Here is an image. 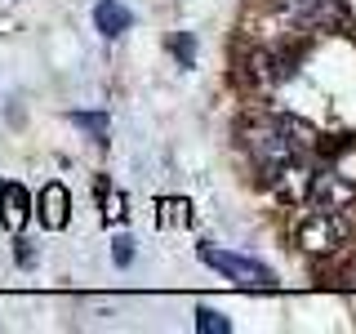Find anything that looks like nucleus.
<instances>
[{"label": "nucleus", "mask_w": 356, "mask_h": 334, "mask_svg": "<svg viewBox=\"0 0 356 334\" xmlns=\"http://www.w3.org/2000/svg\"><path fill=\"white\" fill-rule=\"evenodd\" d=\"M312 143H316L312 125H303V120H294V116H263V120H250V125H245V152L254 156V165L263 170V178H272L289 161H303Z\"/></svg>", "instance_id": "f257e3e1"}, {"label": "nucleus", "mask_w": 356, "mask_h": 334, "mask_svg": "<svg viewBox=\"0 0 356 334\" xmlns=\"http://www.w3.org/2000/svg\"><path fill=\"white\" fill-rule=\"evenodd\" d=\"M200 263L222 272L232 285H245V289H276V272L259 259H245V254H227V250H214V245H200Z\"/></svg>", "instance_id": "f03ea898"}, {"label": "nucleus", "mask_w": 356, "mask_h": 334, "mask_svg": "<svg viewBox=\"0 0 356 334\" xmlns=\"http://www.w3.org/2000/svg\"><path fill=\"white\" fill-rule=\"evenodd\" d=\"M294 241L303 245L307 254H330V250H339V245L348 241V218H343L339 209H321L316 205L303 223H298Z\"/></svg>", "instance_id": "7ed1b4c3"}, {"label": "nucleus", "mask_w": 356, "mask_h": 334, "mask_svg": "<svg viewBox=\"0 0 356 334\" xmlns=\"http://www.w3.org/2000/svg\"><path fill=\"white\" fill-rule=\"evenodd\" d=\"M36 214L49 232H63L67 218H72V192L63 183H44L40 187V200H36Z\"/></svg>", "instance_id": "20e7f679"}, {"label": "nucleus", "mask_w": 356, "mask_h": 334, "mask_svg": "<svg viewBox=\"0 0 356 334\" xmlns=\"http://www.w3.org/2000/svg\"><path fill=\"white\" fill-rule=\"evenodd\" d=\"M31 214V192L22 183H0V223L9 232H22V223Z\"/></svg>", "instance_id": "39448f33"}, {"label": "nucleus", "mask_w": 356, "mask_h": 334, "mask_svg": "<svg viewBox=\"0 0 356 334\" xmlns=\"http://www.w3.org/2000/svg\"><path fill=\"white\" fill-rule=\"evenodd\" d=\"M94 27L103 31L107 40H116V36H125V31L134 27V14L120 0H98V9H94Z\"/></svg>", "instance_id": "423d86ee"}, {"label": "nucleus", "mask_w": 356, "mask_h": 334, "mask_svg": "<svg viewBox=\"0 0 356 334\" xmlns=\"http://www.w3.org/2000/svg\"><path fill=\"white\" fill-rule=\"evenodd\" d=\"M196 330L200 334H232V321L214 308H196Z\"/></svg>", "instance_id": "0eeeda50"}, {"label": "nucleus", "mask_w": 356, "mask_h": 334, "mask_svg": "<svg viewBox=\"0 0 356 334\" xmlns=\"http://www.w3.org/2000/svg\"><path fill=\"white\" fill-rule=\"evenodd\" d=\"M72 120H76L81 129H89V134H94L98 143H107V116H94V111H76Z\"/></svg>", "instance_id": "6e6552de"}, {"label": "nucleus", "mask_w": 356, "mask_h": 334, "mask_svg": "<svg viewBox=\"0 0 356 334\" xmlns=\"http://www.w3.org/2000/svg\"><path fill=\"white\" fill-rule=\"evenodd\" d=\"M170 49H174V58L183 63V67H192V63H196V40L187 36V31H183V36H174V40H170Z\"/></svg>", "instance_id": "1a4fd4ad"}, {"label": "nucleus", "mask_w": 356, "mask_h": 334, "mask_svg": "<svg viewBox=\"0 0 356 334\" xmlns=\"http://www.w3.org/2000/svg\"><path fill=\"white\" fill-rule=\"evenodd\" d=\"M111 254H116L120 267H129V263H134V241H129V237H116V241H111Z\"/></svg>", "instance_id": "9d476101"}, {"label": "nucleus", "mask_w": 356, "mask_h": 334, "mask_svg": "<svg viewBox=\"0 0 356 334\" xmlns=\"http://www.w3.org/2000/svg\"><path fill=\"white\" fill-rule=\"evenodd\" d=\"M14 245H18V263H22V267L36 263V254H31V245H27V241H14Z\"/></svg>", "instance_id": "9b49d317"}, {"label": "nucleus", "mask_w": 356, "mask_h": 334, "mask_svg": "<svg viewBox=\"0 0 356 334\" xmlns=\"http://www.w3.org/2000/svg\"><path fill=\"white\" fill-rule=\"evenodd\" d=\"M343 276H348V281H343V285H356V259L348 263V272H343Z\"/></svg>", "instance_id": "f8f14e48"}]
</instances>
